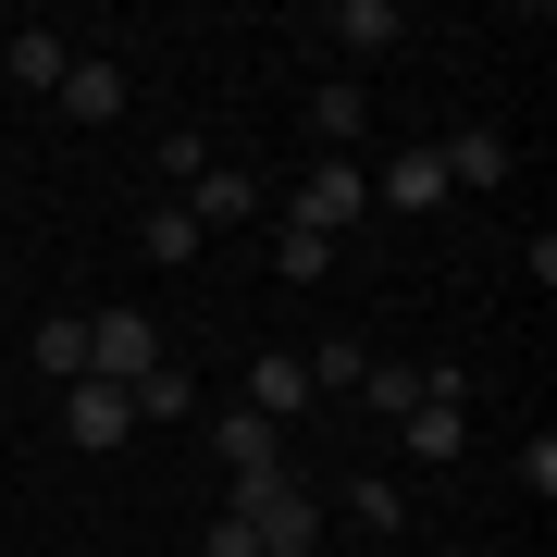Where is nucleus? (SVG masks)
I'll return each instance as SVG.
<instances>
[{"instance_id":"aec40b11","label":"nucleus","mask_w":557,"mask_h":557,"mask_svg":"<svg viewBox=\"0 0 557 557\" xmlns=\"http://www.w3.org/2000/svg\"><path fill=\"white\" fill-rule=\"evenodd\" d=\"M273 273H285V285H322V273H335V236H310V223H285V236H273Z\"/></svg>"},{"instance_id":"39448f33","label":"nucleus","mask_w":557,"mask_h":557,"mask_svg":"<svg viewBox=\"0 0 557 557\" xmlns=\"http://www.w3.org/2000/svg\"><path fill=\"white\" fill-rule=\"evenodd\" d=\"M298 409H310V359H298V347H260V359H248V421L285 434Z\"/></svg>"},{"instance_id":"4be33fe9","label":"nucleus","mask_w":557,"mask_h":557,"mask_svg":"<svg viewBox=\"0 0 557 557\" xmlns=\"http://www.w3.org/2000/svg\"><path fill=\"white\" fill-rule=\"evenodd\" d=\"M520 496H533V508L557 496V434H520Z\"/></svg>"},{"instance_id":"f03ea898","label":"nucleus","mask_w":557,"mask_h":557,"mask_svg":"<svg viewBox=\"0 0 557 557\" xmlns=\"http://www.w3.org/2000/svg\"><path fill=\"white\" fill-rule=\"evenodd\" d=\"M359 211H372V174H359V161H310L298 199H285V223H310V236H347Z\"/></svg>"},{"instance_id":"9b49d317","label":"nucleus","mask_w":557,"mask_h":557,"mask_svg":"<svg viewBox=\"0 0 557 557\" xmlns=\"http://www.w3.org/2000/svg\"><path fill=\"white\" fill-rule=\"evenodd\" d=\"M62 112H75V124H112V112H124V62H87V50H75V75H62Z\"/></svg>"},{"instance_id":"0eeeda50","label":"nucleus","mask_w":557,"mask_h":557,"mask_svg":"<svg viewBox=\"0 0 557 557\" xmlns=\"http://www.w3.org/2000/svg\"><path fill=\"white\" fill-rule=\"evenodd\" d=\"M372 199H384V211H434V199H446V149H434V137L397 149V161L372 174Z\"/></svg>"},{"instance_id":"6e6552de","label":"nucleus","mask_w":557,"mask_h":557,"mask_svg":"<svg viewBox=\"0 0 557 557\" xmlns=\"http://www.w3.org/2000/svg\"><path fill=\"white\" fill-rule=\"evenodd\" d=\"M434 149H446V186H508V161H520L508 124H458V137H434Z\"/></svg>"},{"instance_id":"1a4fd4ad","label":"nucleus","mask_w":557,"mask_h":557,"mask_svg":"<svg viewBox=\"0 0 557 557\" xmlns=\"http://www.w3.org/2000/svg\"><path fill=\"white\" fill-rule=\"evenodd\" d=\"M0 62H13V87H25V100H62V75H75V50H62L50 25H25V38L0 50Z\"/></svg>"},{"instance_id":"ddd939ff","label":"nucleus","mask_w":557,"mask_h":557,"mask_svg":"<svg viewBox=\"0 0 557 557\" xmlns=\"http://www.w3.org/2000/svg\"><path fill=\"white\" fill-rule=\"evenodd\" d=\"M397 38H409L397 0H335V50H397Z\"/></svg>"},{"instance_id":"4468645a","label":"nucleus","mask_w":557,"mask_h":557,"mask_svg":"<svg viewBox=\"0 0 557 557\" xmlns=\"http://www.w3.org/2000/svg\"><path fill=\"white\" fill-rule=\"evenodd\" d=\"M211 446H223V471H273V458H285V434H273V421H248V409H223Z\"/></svg>"},{"instance_id":"dca6fc26","label":"nucleus","mask_w":557,"mask_h":557,"mask_svg":"<svg viewBox=\"0 0 557 557\" xmlns=\"http://www.w3.org/2000/svg\"><path fill=\"white\" fill-rule=\"evenodd\" d=\"M137 248H149V260H161V273H174V260H199V248H211V236H199V223H186V211H174V199H161V211H137Z\"/></svg>"},{"instance_id":"f257e3e1","label":"nucleus","mask_w":557,"mask_h":557,"mask_svg":"<svg viewBox=\"0 0 557 557\" xmlns=\"http://www.w3.org/2000/svg\"><path fill=\"white\" fill-rule=\"evenodd\" d=\"M161 359H174V347H161L149 310H87V384H124V397H137Z\"/></svg>"},{"instance_id":"7ed1b4c3","label":"nucleus","mask_w":557,"mask_h":557,"mask_svg":"<svg viewBox=\"0 0 557 557\" xmlns=\"http://www.w3.org/2000/svg\"><path fill=\"white\" fill-rule=\"evenodd\" d=\"M174 211L199 223V236H223V223H248V211H260V174H248V161H199Z\"/></svg>"},{"instance_id":"f3484780","label":"nucleus","mask_w":557,"mask_h":557,"mask_svg":"<svg viewBox=\"0 0 557 557\" xmlns=\"http://www.w3.org/2000/svg\"><path fill=\"white\" fill-rule=\"evenodd\" d=\"M310 359V397H359V372H372V347L359 335H335V347H298Z\"/></svg>"},{"instance_id":"6ab92c4d","label":"nucleus","mask_w":557,"mask_h":557,"mask_svg":"<svg viewBox=\"0 0 557 557\" xmlns=\"http://www.w3.org/2000/svg\"><path fill=\"white\" fill-rule=\"evenodd\" d=\"M359 409L409 421V409H421V372H409V359H372V372H359Z\"/></svg>"},{"instance_id":"a211bd4d","label":"nucleus","mask_w":557,"mask_h":557,"mask_svg":"<svg viewBox=\"0 0 557 557\" xmlns=\"http://www.w3.org/2000/svg\"><path fill=\"white\" fill-rule=\"evenodd\" d=\"M347 520H359V533H409V496H397L384 471H359V483H347Z\"/></svg>"},{"instance_id":"b1692460","label":"nucleus","mask_w":557,"mask_h":557,"mask_svg":"<svg viewBox=\"0 0 557 557\" xmlns=\"http://www.w3.org/2000/svg\"><path fill=\"white\" fill-rule=\"evenodd\" d=\"M458 557H496V545H458Z\"/></svg>"},{"instance_id":"412c9836","label":"nucleus","mask_w":557,"mask_h":557,"mask_svg":"<svg viewBox=\"0 0 557 557\" xmlns=\"http://www.w3.org/2000/svg\"><path fill=\"white\" fill-rule=\"evenodd\" d=\"M199 409V372H186V359H161V372L137 384V421H186Z\"/></svg>"},{"instance_id":"423d86ee","label":"nucleus","mask_w":557,"mask_h":557,"mask_svg":"<svg viewBox=\"0 0 557 557\" xmlns=\"http://www.w3.org/2000/svg\"><path fill=\"white\" fill-rule=\"evenodd\" d=\"M62 434L75 446H124L137 434V397H124V384H62Z\"/></svg>"},{"instance_id":"2eb2a0df","label":"nucleus","mask_w":557,"mask_h":557,"mask_svg":"<svg viewBox=\"0 0 557 557\" xmlns=\"http://www.w3.org/2000/svg\"><path fill=\"white\" fill-rule=\"evenodd\" d=\"M38 372L50 384H87V310H50L38 322Z\"/></svg>"},{"instance_id":"20e7f679","label":"nucleus","mask_w":557,"mask_h":557,"mask_svg":"<svg viewBox=\"0 0 557 557\" xmlns=\"http://www.w3.org/2000/svg\"><path fill=\"white\" fill-rule=\"evenodd\" d=\"M248 533H260V557H310V545H322V496L285 471L273 496H260V520H248Z\"/></svg>"},{"instance_id":"9d476101","label":"nucleus","mask_w":557,"mask_h":557,"mask_svg":"<svg viewBox=\"0 0 557 557\" xmlns=\"http://www.w3.org/2000/svg\"><path fill=\"white\" fill-rule=\"evenodd\" d=\"M397 446L421 458V471H458V458H471V421H458V409H409V421H397Z\"/></svg>"},{"instance_id":"f8f14e48","label":"nucleus","mask_w":557,"mask_h":557,"mask_svg":"<svg viewBox=\"0 0 557 557\" xmlns=\"http://www.w3.org/2000/svg\"><path fill=\"white\" fill-rule=\"evenodd\" d=\"M310 137H322V161H347V137H372V100H359V87L335 75V87L310 100Z\"/></svg>"},{"instance_id":"5701e85b","label":"nucleus","mask_w":557,"mask_h":557,"mask_svg":"<svg viewBox=\"0 0 557 557\" xmlns=\"http://www.w3.org/2000/svg\"><path fill=\"white\" fill-rule=\"evenodd\" d=\"M199 557H260V533H248V520H211V533H199Z\"/></svg>"}]
</instances>
